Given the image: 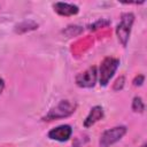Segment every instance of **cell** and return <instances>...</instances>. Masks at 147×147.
I'll use <instances>...</instances> for the list:
<instances>
[{"mask_svg": "<svg viewBox=\"0 0 147 147\" xmlns=\"http://www.w3.org/2000/svg\"><path fill=\"white\" fill-rule=\"evenodd\" d=\"M76 110V103L71 102L69 100H62L59 102V105L54 108H52L48 114L44 117V121H53L57 118H64L74 114Z\"/></svg>", "mask_w": 147, "mask_h": 147, "instance_id": "cell-1", "label": "cell"}, {"mask_svg": "<svg viewBox=\"0 0 147 147\" xmlns=\"http://www.w3.org/2000/svg\"><path fill=\"white\" fill-rule=\"evenodd\" d=\"M119 64V60L115 57H106L101 65H100V72H99V82L101 86H107L110 78L116 72Z\"/></svg>", "mask_w": 147, "mask_h": 147, "instance_id": "cell-2", "label": "cell"}, {"mask_svg": "<svg viewBox=\"0 0 147 147\" xmlns=\"http://www.w3.org/2000/svg\"><path fill=\"white\" fill-rule=\"evenodd\" d=\"M133 21H134V15L131 14V13H126V14L122 15L121 23L117 25L116 33H117L118 40H119V42L122 44L123 47H126V45H127V40H129V37H130V32H131Z\"/></svg>", "mask_w": 147, "mask_h": 147, "instance_id": "cell-3", "label": "cell"}, {"mask_svg": "<svg viewBox=\"0 0 147 147\" xmlns=\"http://www.w3.org/2000/svg\"><path fill=\"white\" fill-rule=\"evenodd\" d=\"M126 133L125 126H115L113 129H109L105 131L100 138V145L101 147H109L110 145L117 142L122 139V137Z\"/></svg>", "mask_w": 147, "mask_h": 147, "instance_id": "cell-4", "label": "cell"}, {"mask_svg": "<svg viewBox=\"0 0 147 147\" xmlns=\"http://www.w3.org/2000/svg\"><path fill=\"white\" fill-rule=\"evenodd\" d=\"M96 68L95 67H90L87 70L84 72H80L76 77V84L79 87H93L95 82H96Z\"/></svg>", "mask_w": 147, "mask_h": 147, "instance_id": "cell-5", "label": "cell"}, {"mask_svg": "<svg viewBox=\"0 0 147 147\" xmlns=\"http://www.w3.org/2000/svg\"><path fill=\"white\" fill-rule=\"evenodd\" d=\"M71 133H72V129L70 125H60L57 127H54L49 132H48V138L53 139V140H56V141H67L70 137H71Z\"/></svg>", "mask_w": 147, "mask_h": 147, "instance_id": "cell-6", "label": "cell"}, {"mask_svg": "<svg viewBox=\"0 0 147 147\" xmlns=\"http://www.w3.org/2000/svg\"><path fill=\"white\" fill-rule=\"evenodd\" d=\"M53 7L54 10L62 16H72L79 11V8L76 5L67 3V2H55Z\"/></svg>", "mask_w": 147, "mask_h": 147, "instance_id": "cell-7", "label": "cell"}, {"mask_svg": "<svg viewBox=\"0 0 147 147\" xmlns=\"http://www.w3.org/2000/svg\"><path fill=\"white\" fill-rule=\"evenodd\" d=\"M103 117V109L100 106H95L91 109L90 114L87 115V117L84 121V126L85 127H90L92 126L94 123H96L98 121H100Z\"/></svg>", "mask_w": 147, "mask_h": 147, "instance_id": "cell-8", "label": "cell"}, {"mask_svg": "<svg viewBox=\"0 0 147 147\" xmlns=\"http://www.w3.org/2000/svg\"><path fill=\"white\" fill-rule=\"evenodd\" d=\"M132 109L136 113H142L145 110V105L140 96H136L132 101Z\"/></svg>", "mask_w": 147, "mask_h": 147, "instance_id": "cell-9", "label": "cell"}, {"mask_svg": "<svg viewBox=\"0 0 147 147\" xmlns=\"http://www.w3.org/2000/svg\"><path fill=\"white\" fill-rule=\"evenodd\" d=\"M124 82H125V78H124V76H121V77H118V78L116 79V82L114 83V86H113V88H114L115 91H119V90H122V88H123V86H124Z\"/></svg>", "mask_w": 147, "mask_h": 147, "instance_id": "cell-10", "label": "cell"}, {"mask_svg": "<svg viewBox=\"0 0 147 147\" xmlns=\"http://www.w3.org/2000/svg\"><path fill=\"white\" fill-rule=\"evenodd\" d=\"M144 80H145L144 75H138V76L133 79V85H134V86H140V85H142Z\"/></svg>", "mask_w": 147, "mask_h": 147, "instance_id": "cell-11", "label": "cell"}, {"mask_svg": "<svg viewBox=\"0 0 147 147\" xmlns=\"http://www.w3.org/2000/svg\"><path fill=\"white\" fill-rule=\"evenodd\" d=\"M3 87H5V83H3V79H1V78H0V93L2 92Z\"/></svg>", "mask_w": 147, "mask_h": 147, "instance_id": "cell-12", "label": "cell"}]
</instances>
